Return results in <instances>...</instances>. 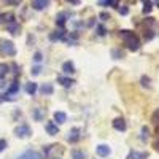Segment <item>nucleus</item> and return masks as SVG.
I'll return each mask as SVG.
<instances>
[{"label": "nucleus", "instance_id": "f257e3e1", "mask_svg": "<svg viewBox=\"0 0 159 159\" xmlns=\"http://www.w3.org/2000/svg\"><path fill=\"white\" fill-rule=\"evenodd\" d=\"M119 37L123 38V42L124 45L130 49V51H139L140 49V40L139 37L134 34V32H130V30H119Z\"/></svg>", "mask_w": 159, "mask_h": 159}, {"label": "nucleus", "instance_id": "f03ea898", "mask_svg": "<svg viewBox=\"0 0 159 159\" xmlns=\"http://www.w3.org/2000/svg\"><path fill=\"white\" fill-rule=\"evenodd\" d=\"M0 54L2 56H15L16 48L11 40H0Z\"/></svg>", "mask_w": 159, "mask_h": 159}, {"label": "nucleus", "instance_id": "7ed1b4c3", "mask_svg": "<svg viewBox=\"0 0 159 159\" xmlns=\"http://www.w3.org/2000/svg\"><path fill=\"white\" fill-rule=\"evenodd\" d=\"M15 134H16V137H19V139H27V137L32 135V129H30L27 124H21V126H18V127L15 129Z\"/></svg>", "mask_w": 159, "mask_h": 159}, {"label": "nucleus", "instance_id": "20e7f679", "mask_svg": "<svg viewBox=\"0 0 159 159\" xmlns=\"http://www.w3.org/2000/svg\"><path fill=\"white\" fill-rule=\"evenodd\" d=\"M80 139H81V129L80 127H73L70 132H69V135H67V140L70 143H76Z\"/></svg>", "mask_w": 159, "mask_h": 159}, {"label": "nucleus", "instance_id": "39448f33", "mask_svg": "<svg viewBox=\"0 0 159 159\" xmlns=\"http://www.w3.org/2000/svg\"><path fill=\"white\" fill-rule=\"evenodd\" d=\"M7 30H8L11 35H18L19 30H21V25H19L16 21H11V22L7 24Z\"/></svg>", "mask_w": 159, "mask_h": 159}, {"label": "nucleus", "instance_id": "423d86ee", "mask_svg": "<svg viewBox=\"0 0 159 159\" xmlns=\"http://www.w3.org/2000/svg\"><path fill=\"white\" fill-rule=\"evenodd\" d=\"M67 18H69V13H65V11L59 13V15L56 16V24L59 25L61 29H64V25H65V22H67Z\"/></svg>", "mask_w": 159, "mask_h": 159}, {"label": "nucleus", "instance_id": "0eeeda50", "mask_svg": "<svg viewBox=\"0 0 159 159\" xmlns=\"http://www.w3.org/2000/svg\"><path fill=\"white\" fill-rule=\"evenodd\" d=\"M113 127L116 129V130H119V132H124L126 129H127V126H126V121L123 118H116L115 121H113Z\"/></svg>", "mask_w": 159, "mask_h": 159}, {"label": "nucleus", "instance_id": "6e6552de", "mask_svg": "<svg viewBox=\"0 0 159 159\" xmlns=\"http://www.w3.org/2000/svg\"><path fill=\"white\" fill-rule=\"evenodd\" d=\"M64 37H65V30L64 29H59L56 32L49 34V40H51V42H59V40H64Z\"/></svg>", "mask_w": 159, "mask_h": 159}, {"label": "nucleus", "instance_id": "1a4fd4ad", "mask_svg": "<svg viewBox=\"0 0 159 159\" xmlns=\"http://www.w3.org/2000/svg\"><path fill=\"white\" fill-rule=\"evenodd\" d=\"M48 0H32V8L34 10H45L46 7H48Z\"/></svg>", "mask_w": 159, "mask_h": 159}, {"label": "nucleus", "instance_id": "9d476101", "mask_svg": "<svg viewBox=\"0 0 159 159\" xmlns=\"http://www.w3.org/2000/svg\"><path fill=\"white\" fill-rule=\"evenodd\" d=\"M45 127H46V132H48L49 135H56V134H59V127H57V124H54L52 121H48Z\"/></svg>", "mask_w": 159, "mask_h": 159}, {"label": "nucleus", "instance_id": "9b49d317", "mask_svg": "<svg viewBox=\"0 0 159 159\" xmlns=\"http://www.w3.org/2000/svg\"><path fill=\"white\" fill-rule=\"evenodd\" d=\"M110 153H111V150H110L108 145H99V147H97V154L100 157H107Z\"/></svg>", "mask_w": 159, "mask_h": 159}, {"label": "nucleus", "instance_id": "f8f14e48", "mask_svg": "<svg viewBox=\"0 0 159 159\" xmlns=\"http://www.w3.org/2000/svg\"><path fill=\"white\" fill-rule=\"evenodd\" d=\"M62 70H64V73H67V75L75 73V65H73V62H70V61L64 62V64H62Z\"/></svg>", "mask_w": 159, "mask_h": 159}, {"label": "nucleus", "instance_id": "ddd939ff", "mask_svg": "<svg viewBox=\"0 0 159 159\" xmlns=\"http://www.w3.org/2000/svg\"><path fill=\"white\" fill-rule=\"evenodd\" d=\"M147 157H148V153L145 151H130L127 159H147Z\"/></svg>", "mask_w": 159, "mask_h": 159}, {"label": "nucleus", "instance_id": "4468645a", "mask_svg": "<svg viewBox=\"0 0 159 159\" xmlns=\"http://www.w3.org/2000/svg\"><path fill=\"white\" fill-rule=\"evenodd\" d=\"M57 81H59L64 88H70V86L75 83L72 78H67V76H59V78H57Z\"/></svg>", "mask_w": 159, "mask_h": 159}, {"label": "nucleus", "instance_id": "2eb2a0df", "mask_svg": "<svg viewBox=\"0 0 159 159\" xmlns=\"http://www.w3.org/2000/svg\"><path fill=\"white\" fill-rule=\"evenodd\" d=\"M18 91H19V83H18V80H15V81L11 83V86L8 88L7 94H8V96H15V94H16Z\"/></svg>", "mask_w": 159, "mask_h": 159}, {"label": "nucleus", "instance_id": "dca6fc26", "mask_svg": "<svg viewBox=\"0 0 159 159\" xmlns=\"http://www.w3.org/2000/svg\"><path fill=\"white\" fill-rule=\"evenodd\" d=\"M54 121H56L57 124L65 123V121H67V115H65L64 111H56V113H54Z\"/></svg>", "mask_w": 159, "mask_h": 159}, {"label": "nucleus", "instance_id": "f3484780", "mask_svg": "<svg viewBox=\"0 0 159 159\" xmlns=\"http://www.w3.org/2000/svg\"><path fill=\"white\" fill-rule=\"evenodd\" d=\"M52 91H54V89H52V84H49V83H45L42 88H40V92H42L43 96H51Z\"/></svg>", "mask_w": 159, "mask_h": 159}, {"label": "nucleus", "instance_id": "a211bd4d", "mask_svg": "<svg viewBox=\"0 0 159 159\" xmlns=\"http://www.w3.org/2000/svg\"><path fill=\"white\" fill-rule=\"evenodd\" d=\"M19 159H42V157H40V154L37 151H25Z\"/></svg>", "mask_w": 159, "mask_h": 159}, {"label": "nucleus", "instance_id": "6ab92c4d", "mask_svg": "<svg viewBox=\"0 0 159 159\" xmlns=\"http://www.w3.org/2000/svg\"><path fill=\"white\" fill-rule=\"evenodd\" d=\"M37 89H38L37 83H27V84H25V92H27L29 96H34L37 92Z\"/></svg>", "mask_w": 159, "mask_h": 159}, {"label": "nucleus", "instance_id": "aec40b11", "mask_svg": "<svg viewBox=\"0 0 159 159\" xmlns=\"http://www.w3.org/2000/svg\"><path fill=\"white\" fill-rule=\"evenodd\" d=\"M72 157L73 159H86V153L81 150H73L72 151Z\"/></svg>", "mask_w": 159, "mask_h": 159}, {"label": "nucleus", "instance_id": "412c9836", "mask_svg": "<svg viewBox=\"0 0 159 159\" xmlns=\"http://www.w3.org/2000/svg\"><path fill=\"white\" fill-rule=\"evenodd\" d=\"M34 118L37 119V121H42V119L45 118V111L42 108H35L34 110Z\"/></svg>", "mask_w": 159, "mask_h": 159}, {"label": "nucleus", "instance_id": "4be33fe9", "mask_svg": "<svg viewBox=\"0 0 159 159\" xmlns=\"http://www.w3.org/2000/svg\"><path fill=\"white\" fill-rule=\"evenodd\" d=\"M8 70H10V67H8L7 64H0V80H3L7 76Z\"/></svg>", "mask_w": 159, "mask_h": 159}, {"label": "nucleus", "instance_id": "5701e85b", "mask_svg": "<svg viewBox=\"0 0 159 159\" xmlns=\"http://www.w3.org/2000/svg\"><path fill=\"white\" fill-rule=\"evenodd\" d=\"M153 10V3L150 2V0H145V3H143V13L145 15H148V13H151Z\"/></svg>", "mask_w": 159, "mask_h": 159}, {"label": "nucleus", "instance_id": "b1692460", "mask_svg": "<svg viewBox=\"0 0 159 159\" xmlns=\"http://www.w3.org/2000/svg\"><path fill=\"white\" fill-rule=\"evenodd\" d=\"M64 40H65L69 45H73V43H76L78 35H76V34H70V37H64Z\"/></svg>", "mask_w": 159, "mask_h": 159}, {"label": "nucleus", "instance_id": "393cba45", "mask_svg": "<svg viewBox=\"0 0 159 159\" xmlns=\"http://www.w3.org/2000/svg\"><path fill=\"white\" fill-rule=\"evenodd\" d=\"M111 56H113V59H123V57H124V52H123L121 49H116V48H115V49L111 51Z\"/></svg>", "mask_w": 159, "mask_h": 159}, {"label": "nucleus", "instance_id": "a878e982", "mask_svg": "<svg viewBox=\"0 0 159 159\" xmlns=\"http://www.w3.org/2000/svg\"><path fill=\"white\" fill-rule=\"evenodd\" d=\"M40 72H42V67H40V65H35V67H32V70H30V73H32L34 76L40 75Z\"/></svg>", "mask_w": 159, "mask_h": 159}, {"label": "nucleus", "instance_id": "bb28decb", "mask_svg": "<svg viewBox=\"0 0 159 159\" xmlns=\"http://www.w3.org/2000/svg\"><path fill=\"white\" fill-rule=\"evenodd\" d=\"M147 139H148V127L143 126L142 127V140H147Z\"/></svg>", "mask_w": 159, "mask_h": 159}, {"label": "nucleus", "instance_id": "cd10ccee", "mask_svg": "<svg viewBox=\"0 0 159 159\" xmlns=\"http://www.w3.org/2000/svg\"><path fill=\"white\" fill-rule=\"evenodd\" d=\"M118 11H119V15H123V16H126L127 13H129V8L123 5V7H119V10H118Z\"/></svg>", "mask_w": 159, "mask_h": 159}, {"label": "nucleus", "instance_id": "c85d7f7f", "mask_svg": "<svg viewBox=\"0 0 159 159\" xmlns=\"http://www.w3.org/2000/svg\"><path fill=\"white\" fill-rule=\"evenodd\" d=\"M153 123H154L156 126H159V110H156L154 115H153Z\"/></svg>", "mask_w": 159, "mask_h": 159}, {"label": "nucleus", "instance_id": "c756f323", "mask_svg": "<svg viewBox=\"0 0 159 159\" xmlns=\"http://www.w3.org/2000/svg\"><path fill=\"white\" fill-rule=\"evenodd\" d=\"M97 34H99L100 37H103L105 34H107V30H105V27H103V25H97Z\"/></svg>", "mask_w": 159, "mask_h": 159}, {"label": "nucleus", "instance_id": "7c9ffc66", "mask_svg": "<svg viewBox=\"0 0 159 159\" xmlns=\"http://www.w3.org/2000/svg\"><path fill=\"white\" fill-rule=\"evenodd\" d=\"M42 59H43V56H42V52H38V51H37L35 54H34V61H35V62H40V61H42Z\"/></svg>", "mask_w": 159, "mask_h": 159}, {"label": "nucleus", "instance_id": "2f4dec72", "mask_svg": "<svg viewBox=\"0 0 159 159\" xmlns=\"http://www.w3.org/2000/svg\"><path fill=\"white\" fill-rule=\"evenodd\" d=\"M142 84L143 86H150V78L148 76H142Z\"/></svg>", "mask_w": 159, "mask_h": 159}, {"label": "nucleus", "instance_id": "473e14b6", "mask_svg": "<svg viewBox=\"0 0 159 159\" xmlns=\"http://www.w3.org/2000/svg\"><path fill=\"white\" fill-rule=\"evenodd\" d=\"M7 148V140H3V139H0V151H3Z\"/></svg>", "mask_w": 159, "mask_h": 159}, {"label": "nucleus", "instance_id": "72a5a7b5", "mask_svg": "<svg viewBox=\"0 0 159 159\" xmlns=\"http://www.w3.org/2000/svg\"><path fill=\"white\" fill-rule=\"evenodd\" d=\"M100 18L103 21H107V19H110V15H108V13H100Z\"/></svg>", "mask_w": 159, "mask_h": 159}, {"label": "nucleus", "instance_id": "f704fd0d", "mask_svg": "<svg viewBox=\"0 0 159 159\" xmlns=\"http://www.w3.org/2000/svg\"><path fill=\"white\" fill-rule=\"evenodd\" d=\"M65 2H69L72 5H80V0H65Z\"/></svg>", "mask_w": 159, "mask_h": 159}, {"label": "nucleus", "instance_id": "c9c22d12", "mask_svg": "<svg viewBox=\"0 0 159 159\" xmlns=\"http://www.w3.org/2000/svg\"><path fill=\"white\" fill-rule=\"evenodd\" d=\"M3 84H5V83H3V80H0V88H3Z\"/></svg>", "mask_w": 159, "mask_h": 159}, {"label": "nucleus", "instance_id": "e433bc0d", "mask_svg": "<svg viewBox=\"0 0 159 159\" xmlns=\"http://www.w3.org/2000/svg\"><path fill=\"white\" fill-rule=\"evenodd\" d=\"M156 2H157V3H159V0H156Z\"/></svg>", "mask_w": 159, "mask_h": 159}]
</instances>
